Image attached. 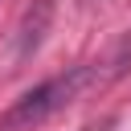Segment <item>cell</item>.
Wrapping results in <instances>:
<instances>
[{"label": "cell", "mask_w": 131, "mask_h": 131, "mask_svg": "<svg viewBox=\"0 0 131 131\" xmlns=\"http://www.w3.org/2000/svg\"><path fill=\"white\" fill-rule=\"evenodd\" d=\"M127 61H131V37H127L123 45H115L102 61H82V66H70L66 74H57V78H45L41 86H33L29 94H20V98L0 115V131H33V127H41L49 115L66 111V106L78 102L86 90H94V86H102L106 78H115Z\"/></svg>", "instance_id": "1"}, {"label": "cell", "mask_w": 131, "mask_h": 131, "mask_svg": "<svg viewBox=\"0 0 131 131\" xmlns=\"http://www.w3.org/2000/svg\"><path fill=\"white\" fill-rule=\"evenodd\" d=\"M86 4H90V0H86Z\"/></svg>", "instance_id": "3"}, {"label": "cell", "mask_w": 131, "mask_h": 131, "mask_svg": "<svg viewBox=\"0 0 131 131\" xmlns=\"http://www.w3.org/2000/svg\"><path fill=\"white\" fill-rule=\"evenodd\" d=\"M49 16H53V0H37V8H33V12L25 16V25H20V45H16V53H20V57H29V53L41 45Z\"/></svg>", "instance_id": "2"}]
</instances>
